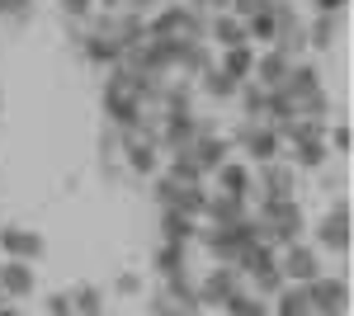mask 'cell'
I'll return each instance as SVG.
<instances>
[{
	"mask_svg": "<svg viewBox=\"0 0 354 316\" xmlns=\"http://www.w3.org/2000/svg\"><path fill=\"white\" fill-rule=\"evenodd\" d=\"M0 284L10 292H28V269L24 264H5V269H0Z\"/></svg>",
	"mask_w": 354,
	"mask_h": 316,
	"instance_id": "obj_1",
	"label": "cell"
}]
</instances>
